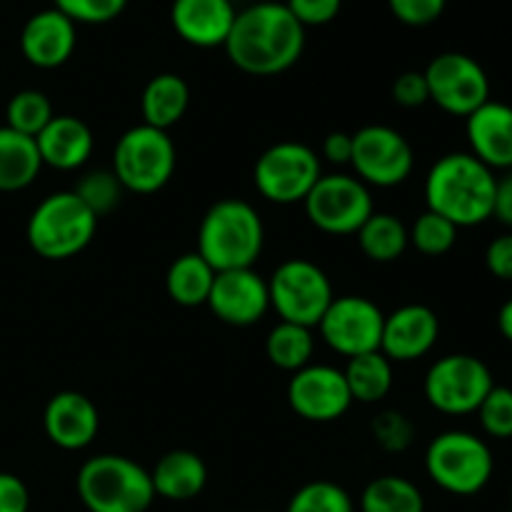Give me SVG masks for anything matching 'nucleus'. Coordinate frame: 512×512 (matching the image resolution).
Here are the masks:
<instances>
[{
	"instance_id": "obj_1",
	"label": "nucleus",
	"mask_w": 512,
	"mask_h": 512,
	"mask_svg": "<svg viewBox=\"0 0 512 512\" xmlns=\"http://www.w3.org/2000/svg\"><path fill=\"white\" fill-rule=\"evenodd\" d=\"M230 63L255 78L285 73L305 50V28L285 3H255L235 15L225 40Z\"/></svg>"
},
{
	"instance_id": "obj_2",
	"label": "nucleus",
	"mask_w": 512,
	"mask_h": 512,
	"mask_svg": "<svg viewBox=\"0 0 512 512\" xmlns=\"http://www.w3.org/2000/svg\"><path fill=\"white\" fill-rule=\"evenodd\" d=\"M495 183L493 170L475 155L448 153L425 178V203L458 230L475 228L493 218Z\"/></svg>"
},
{
	"instance_id": "obj_3",
	"label": "nucleus",
	"mask_w": 512,
	"mask_h": 512,
	"mask_svg": "<svg viewBox=\"0 0 512 512\" xmlns=\"http://www.w3.org/2000/svg\"><path fill=\"white\" fill-rule=\"evenodd\" d=\"M265 245V228L258 210L240 198H225L210 205L198 228L195 253L215 270L253 268Z\"/></svg>"
},
{
	"instance_id": "obj_4",
	"label": "nucleus",
	"mask_w": 512,
	"mask_h": 512,
	"mask_svg": "<svg viewBox=\"0 0 512 512\" xmlns=\"http://www.w3.org/2000/svg\"><path fill=\"white\" fill-rule=\"evenodd\" d=\"M75 490L88 512H148L155 500L150 470L113 453L85 460Z\"/></svg>"
},
{
	"instance_id": "obj_5",
	"label": "nucleus",
	"mask_w": 512,
	"mask_h": 512,
	"mask_svg": "<svg viewBox=\"0 0 512 512\" xmlns=\"http://www.w3.org/2000/svg\"><path fill=\"white\" fill-rule=\"evenodd\" d=\"M98 218L88 205L73 193L60 190L35 205L28 218L25 238L28 245L45 260H68L83 253L95 238Z\"/></svg>"
},
{
	"instance_id": "obj_6",
	"label": "nucleus",
	"mask_w": 512,
	"mask_h": 512,
	"mask_svg": "<svg viewBox=\"0 0 512 512\" xmlns=\"http://www.w3.org/2000/svg\"><path fill=\"white\" fill-rule=\"evenodd\" d=\"M425 470L440 490L470 498L485 490L495 470L490 445L468 430L440 433L425 450Z\"/></svg>"
},
{
	"instance_id": "obj_7",
	"label": "nucleus",
	"mask_w": 512,
	"mask_h": 512,
	"mask_svg": "<svg viewBox=\"0 0 512 512\" xmlns=\"http://www.w3.org/2000/svg\"><path fill=\"white\" fill-rule=\"evenodd\" d=\"M175 143L168 130L140 123L125 130L113 150V173L125 190L138 195L158 193L175 173Z\"/></svg>"
},
{
	"instance_id": "obj_8",
	"label": "nucleus",
	"mask_w": 512,
	"mask_h": 512,
	"mask_svg": "<svg viewBox=\"0 0 512 512\" xmlns=\"http://www.w3.org/2000/svg\"><path fill=\"white\" fill-rule=\"evenodd\" d=\"M270 308L283 323L318 328L333 303V285L320 265L305 258H290L273 270L268 280Z\"/></svg>"
},
{
	"instance_id": "obj_9",
	"label": "nucleus",
	"mask_w": 512,
	"mask_h": 512,
	"mask_svg": "<svg viewBox=\"0 0 512 512\" xmlns=\"http://www.w3.org/2000/svg\"><path fill=\"white\" fill-rule=\"evenodd\" d=\"M323 178L320 158L310 145L298 140L275 143L255 160L253 180L258 193L275 205L303 203Z\"/></svg>"
},
{
	"instance_id": "obj_10",
	"label": "nucleus",
	"mask_w": 512,
	"mask_h": 512,
	"mask_svg": "<svg viewBox=\"0 0 512 512\" xmlns=\"http://www.w3.org/2000/svg\"><path fill=\"white\" fill-rule=\"evenodd\" d=\"M495 380L488 365L468 353H453L435 360L425 375V400L443 415L478 413Z\"/></svg>"
},
{
	"instance_id": "obj_11",
	"label": "nucleus",
	"mask_w": 512,
	"mask_h": 512,
	"mask_svg": "<svg viewBox=\"0 0 512 512\" xmlns=\"http://www.w3.org/2000/svg\"><path fill=\"white\" fill-rule=\"evenodd\" d=\"M305 215L328 235H355L375 213L370 188L355 175H323L303 200Z\"/></svg>"
},
{
	"instance_id": "obj_12",
	"label": "nucleus",
	"mask_w": 512,
	"mask_h": 512,
	"mask_svg": "<svg viewBox=\"0 0 512 512\" xmlns=\"http://www.w3.org/2000/svg\"><path fill=\"white\" fill-rule=\"evenodd\" d=\"M350 165L368 188H395L413 173L415 153L400 130L390 125H365L353 133Z\"/></svg>"
},
{
	"instance_id": "obj_13",
	"label": "nucleus",
	"mask_w": 512,
	"mask_h": 512,
	"mask_svg": "<svg viewBox=\"0 0 512 512\" xmlns=\"http://www.w3.org/2000/svg\"><path fill=\"white\" fill-rule=\"evenodd\" d=\"M423 73L428 80L430 100L445 113L468 118L490 100L488 73L470 55L455 53V50L440 53L430 60Z\"/></svg>"
},
{
	"instance_id": "obj_14",
	"label": "nucleus",
	"mask_w": 512,
	"mask_h": 512,
	"mask_svg": "<svg viewBox=\"0 0 512 512\" xmlns=\"http://www.w3.org/2000/svg\"><path fill=\"white\" fill-rule=\"evenodd\" d=\"M383 323V310L373 300L363 295H343V298H333L318 323V330L330 350L345 358H358V355L380 350Z\"/></svg>"
},
{
	"instance_id": "obj_15",
	"label": "nucleus",
	"mask_w": 512,
	"mask_h": 512,
	"mask_svg": "<svg viewBox=\"0 0 512 512\" xmlns=\"http://www.w3.org/2000/svg\"><path fill=\"white\" fill-rule=\"evenodd\" d=\"M288 403L308 423H333L353 405L343 370L333 365H305L288 383Z\"/></svg>"
},
{
	"instance_id": "obj_16",
	"label": "nucleus",
	"mask_w": 512,
	"mask_h": 512,
	"mask_svg": "<svg viewBox=\"0 0 512 512\" xmlns=\"http://www.w3.org/2000/svg\"><path fill=\"white\" fill-rule=\"evenodd\" d=\"M208 308L215 318L233 328L255 325L270 308L268 280L260 278L253 268L218 273L210 290Z\"/></svg>"
},
{
	"instance_id": "obj_17",
	"label": "nucleus",
	"mask_w": 512,
	"mask_h": 512,
	"mask_svg": "<svg viewBox=\"0 0 512 512\" xmlns=\"http://www.w3.org/2000/svg\"><path fill=\"white\" fill-rule=\"evenodd\" d=\"M440 338V320L433 308L420 303L403 305L385 315L380 353L390 363H413L425 358Z\"/></svg>"
},
{
	"instance_id": "obj_18",
	"label": "nucleus",
	"mask_w": 512,
	"mask_h": 512,
	"mask_svg": "<svg viewBox=\"0 0 512 512\" xmlns=\"http://www.w3.org/2000/svg\"><path fill=\"white\" fill-rule=\"evenodd\" d=\"M45 435L63 450H83L100 430V413L93 400L75 390H63L48 400L43 413Z\"/></svg>"
},
{
	"instance_id": "obj_19",
	"label": "nucleus",
	"mask_w": 512,
	"mask_h": 512,
	"mask_svg": "<svg viewBox=\"0 0 512 512\" xmlns=\"http://www.w3.org/2000/svg\"><path fill=\"white\" fill-rule=\"evenodd\" d=\"M78 43V30L75 23L60 10L48 8L30 15L28 23L20 33V50L23 58L35 68H60L68 63Z\"/></svg>"
},
{
	"instance_id": "obj_20",
	"label": "nucleus",
	"mask_w": 512,
	"mask_h": 512,
	"mask_svg": "<svg viewBox=\"0 0 512 512\" xmlns=\"http://www.w3.org/2000/svg\"><path fill=\"white\" fill-rule=\"evenodd\" d=\"M470 155L490 170H512V105L488 100L465 118Z\"/></svg>"
},
{
	"instance_id": "obj_21",
	"label": "nucleus",
	"mask_w": 512,
	"mask_h": 512,
	"mask_svg": "<svg viewBox=\"0 0 512 512\" xmlns=\"http://www.w3.org/2000/svg\"><path fill=\"white\" fill-rule=\"evenodd\" d=\"M238 10L230 0H173L170 23L185 43L218 48L228 40Z\"/></svg>"
},
{
	"instance_id": "obj_22",
	"label": "nucleus",
	"mask_w": 512,
	"mask_h": 512,
	"mask_svg": "<svg viewBox=\"0 0 512 512\" xmlns=\"http://www.w3.org/2000/svg\"><path fill=\"white\" fill-rule=\"evenodd\" d=\"M43 165L55 170H78L90 160L95 148L93 130L75 115H55L35 138Z\"/></svg>"
},
{
	"instance_id": "obj_23",
	"label": "nucleus",
	"mask_w": 512,
	"mask_h": 512,
	"mask_svg": "<svg viewBox=\"0 0 512 512\" xmlns=\"http://www.w3.org/2000/svg\"><path fill=\"white\" fill-rule=\"evenodd\" d=\"M155 498L185 503L198 498L208 483V468L193 450H170L150 470Z\"/></svg>"
},
{
	"instance_id": "obj_24",
	"label": "nucleus",
	"mask_w": 512,
	"mask_h": 512,
	"mask_svg": "<svg viewBox=\"0 0 512 512\" xmlns=\"http://www.w3.org/2000/svg\"><path fill=\"white\" fill-rule=\"evenodd\" d=\"M190 105V88L180 75L160 73L148 80L140 98V113L143 123L150 128L168 130L185 115Z\"/></svg>"
},
{
	"instance_id": "obj_25",
	"label": "nucleus",
	"mask_w": 512,
	"mask_h": 512,
	"mask_svg": "<svg viewBox=\"0 0 512 512\" xmlns=\"http://www.w3.org/2000/svg\"><path fill=\"white\" fill-rule=\"evenodd\" d=\"M40 168L43 160L35 138L0 125V193H18L33 185Z\"/></svg>"
},
{
	"instance_id": "obj_26",
	"label": "nucleus",
	"mask_w": 512,
	"mask_h": 512,
	"mask_svg": "<svg viewBox=\"0 0 512 512\" xmlns=\"http://www.w3.org/2000/svg\"><path fill=\"white\" fill-rule=\"evenodd\" d=\"M215 275L218 273L198 253H185L170 263L165 273V290L173 303L183 308H200L208 305Z\"/></svg>"
},
{
	"instance_id": "obj_27",
	"label": "nucleus",
	"mask_w": 512,
	"mask_h": 512,
	"mask_svg": "<svg viewBox=\"0 0 512 512\" xmlns=\"http://www.w3.org/2000/svg\"><path fill=\"white\" fill-rule=\"evenodd\" d=\"M343 375L353 403H380L393 390V363L380 350L350 358Z\"/></svg>"
},
{
	"instance_id": "obj_28",
	"label": "nucleus",
	"mask_w": 512,
	"mask_h": 512,
	"mask_svg": "<svg viewBox=\"0 0 512 512\" xmlns=\"http://www.w3.org/2000/svg\"><path fill=\"white\" fill-rule=\"evenodd\" d=\"M355 235L363 255L373 263H395L410 245L408 228L393 213H373Z\"/></svg>"
},
{
	"instance_id": "obj_29",
	"label": "nucleus",
	"mask_w": 512,
	"mask_h": 512,
	"mask_svg": "<svg viewBox=\"0 0 512 512\" xmlns=\"http://www.w3.org/2000/svg\"><path fill=\"white\" fill-rule=\"evenodd\" d=\"M358 508L360 512H425V500L408 478L383 475L365 485Z\"/></svg>"
},
{
	"instance_id": "obj_30",
	"label": "nucleus",
	"mask_w": 512,
	"mask_h": 512,
	"mask_svg": "<svg viewBox=\"0 0 512 512\" xmlns=\"http://www.w3.org/2000/svg\"><path fill=\"white\" fill-rule=\"evenodd\" d=\"M315 353L313 330L303 328L295 323H283L280 320L265 340V355L270 363L288 373H298L305 365H310V358Z\"/></svg>"
},
{
	"instance_id": "obj_31",
	"label": "nucleus",
	"mask_w": 512,
	"mask_h": 512,
	"mask_svg": "<svg viewBox=\"0 0 512 512\" xmlns=\"http://www.w3.org/2000/svg\"><path fill=\"white\" fill-rule=\"evenodd\" d=\"M53 118V103L40 90H20L8 100V108H5V125L28 138H38Z\"/></svg>"
},
{
	"instance_id": "obj_32",
	"label": "nucleus",
	"mask_w": 512,
	"mask_h": 512,
	"mask_svg": "<svg viewBox=\"0 0 512 512\" xmlns=\"http://www.w3.org/2000/svg\"><path fill=\"white\" fill-rule=\"evenodd\" d=\"M285 512H355L348 490L330 480H313L295 490Z\"/></svg>"
},
{
	"instance_id": "obj_33",
	"label": "nucleus",
	"mask_w": 512,
	"mask_h": 512,
	"mask_svg": "<svg viewBox=\"0 0 512 512\" xmlns=\"http://www.w3.org/2000/svg\"><path fill=\"white\" fill-rule=\"evenodd\" d=\"M73 193L88 205V210L95 218H103V215L113 213V210L118 208L120 200H123L125 188L120 185V180L115 178L113 170H93V173L83 175V178L78 180Z\"/></svg>"
},
{
	"instance_id": "obj_34",
	"label": "nucleus",
	"mask_w": 512,
	"mask_h": 512,
	"mask_svg": "<svg viewBox=\"0 0 512 512\" xmlns=\"http://www.w3.org/2000/svg\"><path fill=\"white\" fill-rule=\"evenodd\" d=\"M410 243L415 245V250L430 258H438L445 255L458 240V228H455L450 220H445L443 215L433 213V210H425L423 215H418L413 223V228L408 230Z\"/></svg>"
},
{
	"instance_id": "obj_35",
	"label": "nucleus",
	"mask_w": 512,
	"mask_h": 512,
	"mask_svg": "<svg viewBox=\"0 0 512 512\" xmlns=\"http://www.w3.org/2000/svg\"><path fill=\"white\" fill-rule=\"evenodd\" d=\"M480 428L488 438L510 440L512 438V388L493 385L488 398L478 408Z\"/></svg>"
},
{
	"instance_id": "obj_36",
	"label": "nucleus",
	"mask_w": 512,
	"mask_h": 512,
	"mask_svg": "<svg viewBox=\"0 0 512 512\" xmlns=\"http://www.w3.org/2000/svg\"><path fill=\"white\" fill-rule=\"evenodd\" d=\"M373 438L385 453H405L415 440V425L400 410H383L373 420Z\"/></svg>"
},
{
	"instance_id": "obj_37",
	"label": "nucleus",
	"mask_w": 512,
	"mask_h": 512,
	"mask_svg": "<svg viewBox=\"0 0 512 512\" xmlns=\"http://www.w3.org/2000/svg\"><path fill=\"white\" fill-rule=\"evenodd\" d=\"M128 0H53V8L68 15L75 25H103L118 18Z\"/></svg>"
},
{
	"instance_id": "obj_38",
	"label": "nucleus",
	"mask_w": 512,
	"mask_h": 512,
	"mask_svg": "<svg viewBox=\"0 0 512 512\" xmlns=\"http://www.w3.org/2000/svg\"><path fill=\"white\" fill-rule=\"evenodd\" d=\"M448 0H388V8L395 18L410 28H425L443 15Z\"/></svg>"
},
{
	"instance_id": "obj_39",
	"label": "nucleus",
	"mask_w": 512,
	"mask_h": 512,
	"mask_svg": "<svg viewBox=\"0 0 512 512\" xmlns=\"http://www.w3.org/2000/svg\"><path fill=\"white\" fill-rule=\"evenodd\" d=\"M285 5L303 28H318L338 18L343 0H288Z\"/></svg>"
},
{
	"instance_id": "obj_40",
	"label": "nucleus",
	"mask_w": 512,
	"mask_h": 512,
	"mask_svg": "<svg viewBox=\"0 0 512 512\" xmlns=\"http://www.w3.org/2000/svg\"><path fill=\"white\" fill-rule=\"evenodd\" d=\"M393 100L400 108H420L430 100L428 80L420 70H405L393 83Z\"/></svg>"
},
{
	"instance_id": "obj_41",
	"label": "nucleus",
	"mask_w": 512,
	"mask_h": 512,
	"mask_svg": "<svg viewBox=\"0 0 512 512\" xmlns=\"http://www.w3.org/2000/svg\"><path fill=\"white\" fill-rule=\"evenodd\" d=\"M485 265H488L490 275L512 283V233H503L490 240V245L485 248Z\"/></svg>"
},
{
	"instance_id": "obj_42",
	"label": "nucleus",
	"mask_w": 512,
	"mask_h": 512,
	"mask_svg": "<svg viewBox=\"0 0 512 512\" xmlns=\"http://www.w3.org/2000/svg\"><path fill=\"white\" fill-rule=\"evenodd\" d=\"M30 493L13 473H0V512H28Z\"/></svg>"
},
{
	"instance_id": "obj_43",
	"label": "nucleus",
	"mask_w": 512,
	"mask_h": 512,
	"mask_svg": "<svg viewBox=\"0 0 512 512\" xmlns=\"http://www.w3.org/2000/svg\"><path fill=\"white\" fill-rule=\"evenodd\" d=\"M493 218L505 228H512V170L498 178L495 183V200H493Z\"/></svg>"
},
{
	"instance_id": "obj_44",
	"label": "nucleus",
	"mask_w": 512,
	"mask_h": 512,
	"mask_svg": "<svg viewBox=\"0 0 512 512\" xmlns=\"http://www.w3.org/2000/svg\"><path fill=\"white\" fill-rule=\"evenodd\" d=\"M350 155H353V135L343 133V130H335L325 138L323 143V158L328 163L345 165L350 163Z\"/></svg>"
},
{
	"instance_id": "obj_45",
	"label": "nucleus",
	"mask_w": 512,
	"mask_h": 512,
	"mask_svg": "<svg viewBox=\"0 0 512 512\" xmlns=\"http://www.w3.org/2000/svg\"><path fill=\"white\" fill-rule=\"evenodd\" d=\"M498 330H500V335L508 340V343H512V298L508 300V303H503V308H500Z\"/></svg>"
},
{
	"instance_id": "obj_46",
	"label": "nucleus",
	"mask_w": 512,
	"mask_h": 512,
	"mask_svg": "<svg viewBox=\"0 0 512 512\" xmlns=\"http://www.w3.org/2000/svg\"><path fill=\"white\" fill-rule=\"evenodd\" d=\"M510 503H512V490H510Z\"/></svg>"
},
{
	"instance_id": "obj_47",
	"label": "nucleus",
	"mask_w": 512,
	"mask_h": 512,
	"mask_svg": "<svg viewBox=\"0 0 512 512\" xmlns=\"http://www.w3.org/2000/svg\"><path fill=\"white\" fill-rule=\"evenodd\" d=\"M258 512H263V510H258Z\"/></svg>"
},
{
	"instance_id": "obj_48",
	"label": "nucleus",
	"mask_w": 512,
	"mask_h": 512,
	"mask_svg": "<svg viewBox=\"0 0 512 512\" xmlns=\"http://www.w3.org/2000/svg\"><path fill=\"white\" fill-rule=\"evenodd\" d=\"M510 512H512V510H510Z\"/></svg>"
}]
</instances>
